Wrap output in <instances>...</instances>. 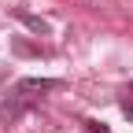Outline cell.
I'll return each instance as SVG.
<instances>
[{
    "instance_id": "1",
    "label": "cell",
    "mask_w": 133,
    "mask_h": 133,
    "mask_svg": "<svg viewBox=\"0 0 133 133\" xmlns=\"http://www.w3.org/2000/svg\"><path fill=\"white\" fill-rule=\"evenodd\" d=\"M52 89H59V81H56V78H22L19 85H15V96L33 100L37 92H52Z\"/></svg>"
},
{
    "instance_id": "2",
    "label": "cell",
    "mask_w": 133,
    "mask_h": 133,
    "mask_svg": "<svg viewBox=\"0 0 133 133\" xmlns=\"http://www.w3.org/2000/svg\"><path fill=\"white\" fill-rule=\"evenodd\" d=\"M11 52H19V56H30V59H41V56H44V48H41V44H33V41H22V37H15V41H11Z\"/></svg>"
},
{
    "instance_id": "3",
    "label": "cell",
    "mask_w": 133,
    "mask_h": 133,
    "mask_svg": "<svg viewBox=\"0 0 133 133\" xmlns=\"http://www.w3.org/2000/svg\"><path fill=\"white\" fill-rule=\"evenodd\" d=\"M15 15H19V19L33 30V33H41V37H44V33H48V22L44 19H37V15H30V11H15Z\"/></svg>"
},
{
    "instance_id": "4",
    "label": "cell",
    "mask_w": 133,
    "mask_h": 133,
    "mask_svg": "<svg viewBox=\"0 0 133 133\" xmlns=\"http://www.w3.org/2000/svg\"><path fill=\"white\" fill-rule=\"evenodd\" d=\"M122 115H126V118H133V81H129L126 92H122Z\"/></svg>"
},
{
    "instance_id": "5",
    "label": "cell",
    "mask_w": 133,
    "mask_h": 133,
    "mask_svg": "<svg viewBox=\"0 0 133 133\" xmlns=\"http://www.w3.org/2000/svg\"><path fill=\"white\" fill-rule=\"evenodd\" d=\"M85 133H111L104 122H85Z\"/></svg>"
}]
</instances>
